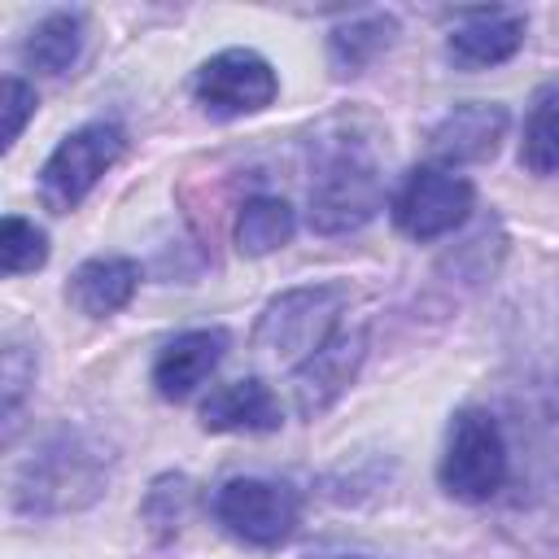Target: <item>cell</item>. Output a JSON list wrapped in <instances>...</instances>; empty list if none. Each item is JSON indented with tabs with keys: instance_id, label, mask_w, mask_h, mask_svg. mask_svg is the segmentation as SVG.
Wrapping results in <instances>:
<instances>
[{
	"instance_id": "cell-1",
	"label": "cell",
	"mask_w": 559,
	"mask_h": 559,
	"mask_svg": "<svg viewBox=\"0 0 559 559\" xmlns=\"http://www.w3.org/2000/svg\"><path fill=\"white\" fill-rule=\"evenodd\" d=\"M384 210V175L371 135L345 118L328 122L310 144V197L306 223L319 236H345L367 227Z\"/></svg>"
},
{
	"instance_id": "cell-2",
	"label": "cell",
	"mask_w": 559,
	"mask_h": 559,
	"mask_svg": "<svg viewBox=\"0 0 559 559\" xmlns=\"http://www.w3.org/2000/svg\"><path fill=\"white\" fill-rule=\"evenodd\" d=\"M105 454L83 437L61 428L48 437L17 472L9 485V502L17 515H61L79 511L100 498L105 489Z\"/></svg>"
},
{
	"instance_id": "cell-3",
	"label": "cell",
	"mask_w": 559,
	"mask_h": 559,
	"mask_svg": "<svg viewBox=\"0 0 559 559\" xmlns=\"http://www.w3.org/2000/svg\"><path fill=\"white\" fill-rule=\"evenodd\" d=\"M349 310V284L323 280V284H301L284 288L271 297L253 323V354L297 371L306 358H314L345 323Z\"/></svg>"
},
{
	"instance_id": "cell-4",
	"label": "cell",
	"mask_w": 559,
	"mask_h": 559,
	"mask_svg": "<svg viewBox=\"0 0 559 559\" xmlns=\"http://www.w3.org/2000/svg\"><path fill=\"white\" fill-rule=\"evenodd\" d=\"M511 459L498 419L485 406H459L445 428V450L437 463V480L459 502H489L507 485Z\"/></svg>"
},
{
	"instance_id": "cell-5",
	"label": "cell",
	"mask_w": 559,
	"mask_h": 559,
	"mask_svg": "<svg viewBox=\"0 0 559 559\" xmlns=\"http://www.w3.org/2000/svg\"><path fill=\"white\" fill-rule=\"evenodd\" d=\"M122 153H127V131L118 122H87L70 131L39 166V201L52 214L79 210L87 192L118 166Z\"/></svg>"
},
{
	"instance_id": "cell-6",
	"label": "cell",
	"mask_w": 559,
	"mask_h": 559,
	"mask_svg": "<svg viewBox=\"0 0 559 559\" xmlns=\"http://www.w3.org/2000/svg\"><path fill=\"white\" fill-rule=\"evenodd\" d=\"M476 205V188L472 179H463L459 170H445V166H415L402 175V183L393 188L389 197V218L402 236L428 245V240H441L450 231H459L467 223Z\"/></svg>"
},
{
	"instance_id": "cell-7",
	"label": "cell",
	"mask_w": 559,
	"mask_h": 559,
	"mask_svg": "<svg viewBox=\"0 0 559 559\" xmlns=\"http://www.w3.org/2000/svg\"><path fill=\"white\" fill-rule=\"evenodd\" d=\"M210 511L223 524V533H231L236 542L258 546V550H275L293 537V528L301 520V498L284 480L231 476L214 489Z\"/></svg>"
},
{
	"instance_id": "cell-8",
	"label": "cell",
	"mask_w": 559,
	"mask_h": 559,
	"mask_svg": "<svg viewBox=\"0 0 559 559\" xmlns=\"http://www.w3.org/2000/svg\"><path fill=\"white\" fill-rule=\"evenodd\" d=\"M192 96L210 118H249L275 105L280 74L253 48H223L197 66Z\"/></svg>"
},
{
	"instance_id": "cell-9",
	"label": "cell",
	"mask_w": 559,
	"mask_h": 559,
	"mask_svg": "<svg viewBox=\"0 0 559 559\" xmlns=\"http://www.w3.org/2000/svg\"><path fill=\"white\" fill-rule=\"evenodd\" d=\"M507 127H511L507 105H498V100H463L428 131V157H432V166H445V170L472 166V162H489L498 153Z\"/></svg>"
},
{
	"instance_id": "cell-10",
	"label": "cell",
	"mask_w": 559,
	"mask_h": 559,
	"mask_svg": "<svg viewBox=\"0 0 559 559\" xmlns=\"http://www.w3.org/2000/svg\"><path fill=\"white\" fill-rule=\"evenodd\" d=\"M362 358H367V323H349V319H345L341 332H336L314 358H306V362L293 371V402H297V411H301L306 419L323 415V411L349 389V380L358 376Z\"/></svg>"
},
{
	"instance_id": "cell-11",
	"label": "cell",
	"mask_w": 559,
	"mask_h": 559,
	"mask_svg": "<svg viewBox=\"0 0 559 559\" xmlns=\"http://www.w3.org/2000/svg\"><path fill=\"white\" fill-rule=\"evenodd\" d=\"M528 17L515 9H476L445 35V57L454 70H489L524 48Z\"/></svg>"
},
{
	"instance_id": "cell-12",
	"label": "cell",
	"mask_w": 559,
	"mask_h": 559,
	"mask_svg": "<svg viewBox=\"0 0 559 559\" xmlns=\"http://www.w3.org/2000/svg\"><path fill=\"white\" fill-rule=\"evenodd\" d=\"M227 354V328H188L170 336L153 358V389L166 402L192 397Z\"/></svg>"
},
{
	"instance_id": "cell-13",
	"label": "cell",
	"mask_w": 559,
	"mask_h": 559,
	"mask_svg": "<svg viewBox=\"0 0 559 559\" xmlns=\"http://www.w3.org/2000/svg\"><path fill=\"white\" fill-rule=\"evenodd\" d=\"M135 288H140V262L122 253H100L70 271L66 301L87 319H109L122 306H131Z\"/></svg>"
},
{
	"instance_id": "cell-14",
	"label": "cell",
	"mask_w": 559,
	"mask_h": 559,
	"mask_svg": "<svg viewBox=\"0 0 559 559\" xmlns=\"http://www.w3.org/2000/svg\"><path fill=\"white\" fill-rule=\"evenodd\" d=\"M280 424H284V406L271 393V384L258 376L227 380L201 402L205 432H275Z\"/></svg>"
},
{
	"instance_id": "cell-15",
	"label": "cell",
	"mask_w": 559,
	"mask_h": 559,
	"mask_svg": "<svg viewBox=\"0 0 559 559\" xmlns=\"http://www.w3.org/2000/svg\"><path fill=\"white\" fill-rule=\"evenodd\" d=\"M397 39V17L393 13H358L341 26L328 31V66L336 79L362 74L380 52H389Z\"/></svg>"
},
{
	"instance_id": "cell-16",
	"label": "cell",
	"mask_w": 559,
	"mask_h": 559,
	"mask_svg": "<svg viewBox=\"0 0 559 559\" xmlns=\"http://www.w3.org/2000/svg\"><path fill=\"white\" fill-rule=\"evenodd\" d=\"M83 35H87V26H83L79 9H52L22 39V61L35 74H66L83 52Z\"/></svg>"
},
{
	"instance_id": "cell-17",
	"label": "cell",
	"mask_w": 559,
	"mask_h": 559,
	"mask_svg": "<svg viewBox=\"0 0 559 559\" xmlns=\"http://www.w3.org/2000/svg\"><path fill=\"white\" fill-rule=\"evenodd\" d=\"M236 249L245 258H266L275 249H284L297 231V214L284 197H271V192H258L249 197L240 210H236Z\"/></svg>"
},
{
	"instance_id": "cell-18",
	"label": "cell",
	"mask_w": 559,
	"mask_h": 559,
	"mask_svg": "<svg viewBox=\"0 0 559 559\" xmlns=\"http://www.w3.org/2000/svg\"><path fill=\"white\" fill-rule=\"evenodd\" d=\"M520 166L533 175H559V83L542 87L524 114Z\"/></svg>"
},
{
	"instance_id": "cell-19",
	"label": "cell",
	"mask_w": 559,
	"mask_h": 559,
	"mask_svg": "<svg viewBox=\"0 0 559 559\" xmlns=\"http://www.w3.org/2000/svg\"><path fill=\"white\" fill-rule=\"evenodd\" d=\"M188 502H192L188 476L166 472V476H157V480L148 485L140 515H144V524H148V533H153L157 542H170V537L183 528V520H188Z\"/></svg>"
},
{
	"instance_id": "cell-20",
	"label": "cell",
	"mask_w": 559,
	"mask_h": 559,
	"mask_svg": "<svg viewBox=\"0 0 559 559\" xmlns=\"http://www.w3.org/2000/svg\"><path fill=\"white\" fill-rule=\"evenodd\" d=\"M48 262V231L35 227L31 218L22 214H4L0 223V266L4 275H26V271H39Z\"/></svg>"
},
{
	"instance_id": "cell-21",
	"label": "cell",
	"mask_w": 559,
	"mask_h": 559,
	"mask_svg": "<svg viewBox=\"0 0 559 559\" xmlns=\"http://www.w3.org/2000/svg\"><path fill=\"white\" fill-rule=\"evenodd\" d=\"M35 349L22 345L17 336L4 341V354H0V397H4V424H9V437H13V424H17V406L26 397V389L35 384Z\"/></svg>"
},
{
	"instance_id": "cell-22",
	"label": "cell",
	"mask_w": 559,
	"mask_h": 559,
	"mask_svg": "<svg viewBox=\"0 0 559 559\" xmlns=\"http://www.w3.org/2000/svg\"><path fill=\"white\" fill-rule=\"evenodd\" d=\"M35 109H39L35 87H31L26 79L9 74V79H4V148H13V144L22 140V131H26V122H31Z\"/></svg>"
},
{
	"instance_id": "cell-23",
	"label": "cell",
	"mask_w": 559,
	"mask_h": 559,
	"mask_svg": "<svg viewBox=\"0 0 559 559\" xmlns=\"http://www.w3.org/2000/svg\"><path fill=\"white\" fill-rule=\"evenodd\" d=\"M319 559H371V555H319Z\"/></svg>"
}]
</instances>
